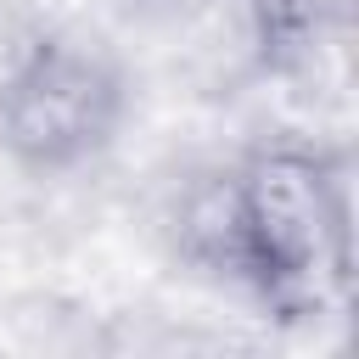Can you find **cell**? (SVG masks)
I'll list each match as a JSON object with an SVG mask.
<instances>
[{
	"instance_id": "obj_1",
	"label": "cell",
	"mask_w": 359,
	"mask_h": 359,
	"mask_svg": "<svg viewBox=\"0 0 359 359\" xmlns=\"http://www.w3.org/2000/svg\"><path fill=\"white\" fill-rule=\"evenodd\" d=\"M185 252L247 286L264 314L320 325L353 303V180L309 140H264L180 208Z\"/></svg>"
},
{
	"instance_id": "obj_2",
	"label": "cell",
	"mask_w": 359,
	"mask_h": 359,
	"mask_svg": "<svg viewBox=\"0 0 359 359\" xmlns=\"http://www.w3.org/2000/svg\"><path fill=\"white\" fill-rule=\"evenodd\" d=\"M129 118V79L95 39L34 34L0 73V146L28 174L95 163Z\"/></svg>"
}]
</instances>
